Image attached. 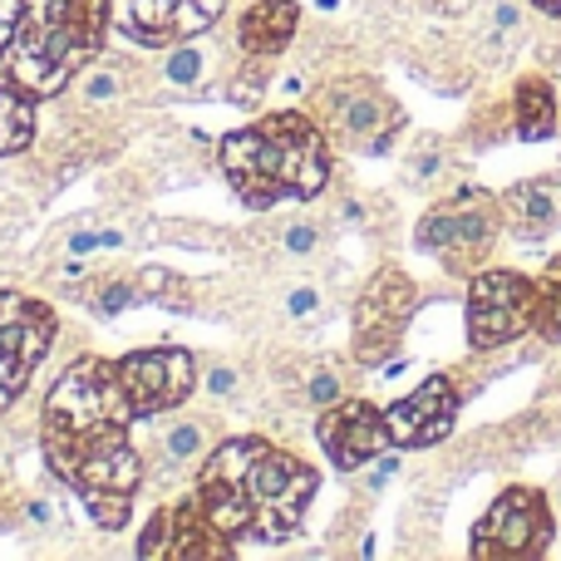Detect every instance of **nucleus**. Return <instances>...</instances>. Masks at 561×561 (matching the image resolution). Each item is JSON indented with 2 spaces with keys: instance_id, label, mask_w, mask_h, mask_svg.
Listing matches in <instances>:
<instances>
[{
  "instance_id": "obj_1",
  "label": "nucleus",
  "mask_w": 561,
  "mask_h": 561,
  "mask_svg": "<svg viewBox=\"0 0 561 561\" xmlns=\"http://www.w3.org/2000/svg\"><path fill=\"white\" fill-rule=\"evenodd\" d=\"M39 448L49 473L84 503L99 533H118L144 488V454L134 448V409L114 359L79 355L59 369L39 404Z\"/></svg>"
},
{
  "instance_id": "obj_2",
  "label": "nucleus",
  "mask_w": 561,
  "mask_h": 561,
  "mask_svg": "<svg viewBox=\"0 0 561 561\" xmlns=\"http://www.w3.org/2000/svg\"><path fill=\"white\" fill-rule=\"evenodd\" d=\"M320 488V473L296 458L290 448H276L272 438H222L197 468V503L213 517L217 533L237 542H290L306 523V507Z\"/></svg>"
},
{
  "instance_id": "obj_3",
  "label": "nucleus",
  "mask_w": 561,
  "mask_h": 561,
  "mask_svg": "<svg viewBox=\"0 0 561 561\" xmlns=\"http://www.w3.org/2000/svg\"><path fill=\"white\" fill-rule=\"evenodd\" d=\"M217 168L227 187L252 213L280 203H316L330 187V138L300 108H276L217 144Z\"/></svg>"
},
{
  "instance_id": "obj_4",
  "label": "nucleus",
  "mask_w": 561,
  "mask_h": 561,
  "mask_svg": "<svg viewBox=\"0 0 561 561\" xmlns=\"http://www.w3.org/2000/svg\"><path fill=\"white\" fill-rule=\"evenodd\" d=\"M108 0H25L20 30L10 39L5 79L30 99H59L75 75L104 49Z\"/></svg>"
},
{
  "instance_id": "obj_5",
  "label": "nucleus",
  "mask_w": 561,
  "mask_h": 561,
  "mask_svg": "<svg viewBox=\"0 0 561 561\" xmlns=\"http://www.w3.org/2000/svg\"><path fill=\"white\" fill-rule=\"evenodd\" d=\"M310 118L345 153H389L409 114L375 75H335L310 89Z\"/></svg>"
},
{
  "instance_id": "obj_6",
  "label": "nucleus",
  "mask_w": 561,
  "mask_h": 561,
  "mask_svg": "<svg viewBox=\"0 0 561 561\" xmlns=\"http://www.w3.org/2000/svg\"><path fill=\"white\" fill-rule=\"evenodd\" d=\"M497 237H503V197H493L488 187L463 183L434 203L414 227V247L428 256H438L448 276H473L488 266Z\"/></svg>"
},
{
  "instance_id": "obj_7",
  "label": "nucleus",
  "mask_w": 561,
  "mask_h": 561,
  "mask_svg": "<svg viewBox=\"0 0 561 561\" xmlns=\"http://www.w3.org/2000/svg\"><path fill=\"white\" fill-rule=\"evenodd\" d=\"M557 542V517L542 488H503L473 527V561H537Z\"/></svg>"
},
{
  "instance_id": "obj_8",
  "label": "nucleus",
  "mask_w": 561,
  "mask_h": 561,
  "mask_svg": "<svg viewBox=\"0 0 561 561\" xmlns=\"http://www.w3.org/2000/svg\"><path fill=\"white\" fill-rule=\"evenodd\" d=\"M537 320V280L507 266H483L468 276V350L497 355L533 335Z\"/></svg>"
},
{
  "instance_id": "obj_9",
  "label": "nucleus",
  "mask_w": 561,
  "mask_h": 561,
  "mask_svg": "<svg viewBox=\"0 0 561 561\" xmlns=\"http://www.w3.org/2000/svg\"><path fill=\"white\" fill-rule=\"evenodd\" d=\"M419 296H424V290H419V280L409 276L404 266H379V272L365 280V290H359V300H355V345H350L355 365L375 369L399 355L404 330L419 310Z\"/></svg>"
},
{
  "instance_id": "obj_10",
  "label": "nucleus",
  "mask_w": 561,
  "mask_h": 561,
  "mask_svg": "<svg viewBox=\"0 0 561 561\" xmlns=\"http://www.w3.org/2000/svg\"><path fill=\"white\" fill-rule=\"evenodd\" d=\"M55 310L25 290H0V414L25 394L30 375L55 350Z\"/></svg>"
},
{
  "instance_id": "obj_11",
  "label": "nucleus",
  "mask_w": 561,
  "mask_h": 561,
  "mask_svg": "<svg viewBox=\"0 0 561 561\" xmlns=\"http://www.w3.org/2000/svg\"><path fill=\"white\" fill-rule=\"evenodd\" d=\"M114 369L134 419H158L168 409H183L197 394V355L183 345L128 350L124 359H114Z\"/></svg>"
},
{
  "instance_id": "obj_12",
  "label": "nucleus",
  "mask_w": 561,
  "mask_h": 561,
  "mask_svg": "<svg viewBox=\"0 0 561 561\" xmlns=\"http://www.w3.org/2000/svg\"><path fill=\"white\" fill-rule=\"evenodd\" d=\"M222 424L207 414H187V409H168L158 414L153 424V444H148V463H144V483L153 478L158 488H178V483H193L197 468L207 463L217 444H222Z\"/></svg>"
},
{
  "instance_id": "obj_13",
  "label": "nucleus",
  "mask_w": 561,
  "mask_h": 561,
  "mask_svg": "<svg viewBox=\"0 0 561 561\" xmlns=\"http://www.w3.org/2000/svg\"><path fill=\"white\" fill-rule=\"evenodd\" d=\"M468 399V385H458V369H438L419 389H409L404 399L385 409L389 444L394 448H434L454 434L458 409Z\"/></svg>"
},
{
  "instance_id": "obj_14",
  "label": "nucleus",
  "mask_w": 561,
  "mask_h": 561,
  "mask_svg": "<svg viewBox=\"0 0 561 561\" xmlns=\"http://www.w3.org/2000/svg\"><path fill=\"white\" fill-rule=\"evenodd\" d=\"M227 0H108V25L144 49L178 45L222 25Z\"/></svg>"
},
{
  "instance_id": "obj_15",
  "label": "nucleus",
  "mask_w": 561,
  "mask_h": 561,
  "mask_svg": "<svg viewBox=\"0 0 561 561\" xmlns=\"http://www.w3.org/2000/svg\"><path fill=\"white\" fill-rule=\"evenodd\" d=\"M69 99H75L79 118H114V114H128V108H138V104H153L158 99L153 65L144 69L128 55H108V49H99V55L75 75Z\"/></svg>"
},
{
  "instance_id": "obj_16",
  "label": "nucleus",
  "mask_w": 561,
  "mask_h": 561,
  "mask_svg": "<svg viewBox=\"0 0 561 561\" xmlns=\"http://www.w3.org/2000/svg\"><path fill=\"white\" fill-rule=\"evenodd\" d=\"M316 444L325 448V458L340 473H359V468H369L379 454L394 448L389 444L385 409L369 404V399H350V394L316 414Z\"/></svg>"
},
{
  "instance_id": "obj_17",
  "label": "nucleus",
  "mask_w": 561,
  "mask_h": 561,
  "mask_svg": "<svg viewBox=\"0 0 561 561\" xmlns=\"http://www.w3.org/2000/svg\"><path fill=\"white\" fill-rule=\"evenodd\" d=\"M138 557L148 561H187V557H237V542L227 533H217L213 517L203 513V503L183 497L168 503L148 517L144 537H138Z\"/></svg>"
},
{
  "instance_id": "obj_18",
  "label": "nucleus",
  "mask_w": 561,
  "mask_h": 561,
  "mask_svg": "<svg viewBox=\"0 0 561 561\" xmlns=\"http://www.w3.org/2000/svg\"><path fill=\"white\" fill-rule=\"evenodd\" d=\"M232 65H222V45H217V25L203 35H187L178 45L158 49L153 84L158 99H213L227 84Z\"/></svg>"
},
{
  "instance_id": "obj_19",
  "label": "nucleus",
  "mask_w": 561,
  "mask_h": 561,
  "mask_svg": "<svg viewBox=\"0 0 561 561\" xmlns=\"http://www.w3.org/2000/svg\"><path fill=\"white\" fill-rule=\"evenodd\" d=\"M300 35L296 0H252L232 25V45L247 59H280Z\"/></svg>"
},
{
  "instance_id": "obj_20",
  "label": "nucleus",
  "mask_w": 561,
  "mask_h": 561,
  "mask_svg": "<svg viewBox=\"0 0 561 561\" xmlns=\"http://www.w3.org/2000/svg\"><path fill=\"white\" fill-rule=\"evenodd\" d=\"M503 227L517 242H547L561 227V173L523 178L503 193Z\"/></svg>"
},
{
  "instance_id": "obj_21",
  "label": "nucleus",
  "mask_w": 561,
  "mask_h": 561,
  "mask_svg": "<svg viewBox=\"0 0 561 561\" xmlns=\"http://www.w3.org/2000/svg\"><path fill=\"white\" fill-rule=\"evenodd\" d=\"M561 128V99L547 75H527L513 89V134L523 144H547Z\"/></svg>"
},
{
  "instance_id": "obj_22",
  "label": "nucleus",
  "mask_w": 561,
  "mask_h": 561,
  "mask_svg": "<svg viewBox=\"0 0 561 561\" xmlns=\"http://www.w3.org/2000/svg\"><path fill=\"white\" fill-rule=\"evenodd\" d=\"M134 280L144 290V306H163V310H178V316H203V280L173 272V266H134Z\"/></svg>"
},
{
  "instance_id": "obj_23",
  "label": "nucleus",
  "mask_w": 561,
  "mask_h": 561,
  "mask_svg": "<svg viewBox=\"0 0 561 561\" xmlns=\"http://www.w3.org/2000/svg\"><path fill=\"white\" fill-rule=\"evenodd\" d=\"M252 389V369L232 355H197V399L207 409H242Z\"/></svg>"
},
{
  "instance_id": "obj_24",
  "label": "nucleus",
  "mask_w": 561,
  "mask_h": 561,
  "mask_svg": "<svg viewBox=\"0 0 561 561\" xmlns=\"http://www.w3.org/2000/svg\"><path fill=\"white\" fill-rule=\"evenodd\" d=\"M79 306L94 310L99 320H118L134 306H144V290H138L134 272H118V266L108 272V266H99V272L79 286Z\"/></svg>"
},
{
  "instance_id": "obj_25",
  "label": "nucleus",
  "mask_w": 561,
  "mask_h": 561,
  "mask_svg": "<svg viewBox=\"0 0 561 561\" xmlns=\"http://www.w3.org/2000/svg\"><path fill=\"white\" fill-rule=\"evenodd\" d=\"M39 114L35 99L25 89H15L10 79H0V158H20L25 148H35Z\"/></svg>"
},
{
  "instance_id": "obj_26",
  "label": "nucleus",
  "mask_w": 561,
  "mask_h": 561,
  "mask_svg": "<svg viewBox=\"0 0 561 561\" xmlns=\"http://www.w3.org/2000/svg\"><path fill=\"white\" fill-rule=\"evenodd\" d=\"M272 247H276L280 262H290V266H310V262H320V256L330 252V227H325V217L300 213V217H290V222H280V227H276Z\"/></svg>"
},
{
  "instance_id": "obj_27",
  "label": "nucleus",
  "mask_w": 561,
  "mask_h": 561,
  "mask_svg": "<svg viewBox=\"0 0 561 561\" xmlns=\"http://www.w3.org/2000/svg\"><path fill=\"white\" fill-rule=\"evenodd\" d=\"M325 310H330V296L320 280L296 276V280H280L276 286V316L286 320V325H320Z\"/></svg>"
},
{
  "instance_id": "obj_28",
  "label": "nucleus",
  "mask_w": 561,
  "mask_h": 561,
  "mask_svg": "<svg viewBox=\"0 0 561 561\" xmlns=\"http://www.w3.org/2000/svg\"><path fill=\"white\" fill-rule=\"evenodd\" d=\"M15 527L20 537H65L69 523H65V507H59V497L49 493H20L15 497Z\"/></svg>"
},
{
  "instance_id": "obj_29",
  "label": "nucleus",
  "mask_w": 561,
  "mask_h": 561,
  "mask_svg": "<svg viewBox=\"0 0 561 561\" xmlns=\"http://www.w3.org/2000/svg\"><path fill=\"white\" fill-rule=\"evenodd\" d=\"M350 394V379H345V369L335 365V359H310L306 369H300V404L306 409H330V404H340V399Z\"/></svg>"
},
{
  "instance_id": "obj_30",
  "label": "nucleus",
  "mask_w": 561,
  "mask_h": 561,
  "mask_svg": "<svg viewBox=\"0 0 561 561\" xmlns=\"http://www.w3.org/2000/svg\"><path fill=\"white\" fill-rule=\"evenodd\" d=\"M537 280V320H533V335L547 340V345H561V256L547 262Z\"/></svg>"
},
{
  "instance_id": "obj_31",
  "label": "nucleus",
  "mask_w": 561,
  "mask_h": 561,
  "mask_svg": "<svg viewBox=\"0 0 561 561\" xmlns=\"http://www.w3.org/2000/svg\"><path fill=\"white\" fill-rule=\"evenodd\" d=\"M448 178V144L444 138H419L404 158V183L409 187H444Z\"/></svg>"
},
{
  "instance_id": "obj_32",
  "label": "nucleus",
  "mask_w": 561,
  "mask_h": 561,
  "mask_svg": "<svg viewBox=\"0 0 561 561\" xmlns=\"http://www.w3.org/2000/svg\"><path fill=\"white\" fill-rule=\"evenodd\" d=\"M158 242L193 247V252H217V247H227V237L203 222H187V217H168V222H158Z\"/></svg>"
},
{
  "instance_id": "obj_33",
  "label": "nucleus",
  "mask_w": 561,
  "mask_h": 561,
  "mask_svg": "<svg viewBox=\"0 0 561 561\" xmlns=\"http://www.w3.org/2000/svg\"><path fill=\"white\" fill-rule=\"evenodd\" d=\"M523 20H527L523 0H497V5L488 10V39H493L497 49L517 45V35H523Z\"/></svg>"
},
{
  "instance_id": "obj_34",
  "label": "nucleus",
  "mask_w": 561,
  "mask_h": 561,
  "mask_svg": "<svg viewBox=\"0 0 561 561\" xmlns=\"http://www.w3.org/2000/svg\"><path fill=\"white\" fill-rule=\"evenodd\" d=\"M20 15H25V0H0V55H5L10 39H15Z\"/></svg>"
},
{
  "instance_id": "obj_35",
  "label": "nucleus",
  "mask_w": 561,
  "mask_h": 561,
  "mask_svg": "<svg viewBox=\"0 0 561 561\" xmlns=\"http://www.w3.org/2000/svg\"><path fill=\"white\" fill-rule=\"evenodd\" d=\"M20 217H25V207H15V203H5V197H0V252H5V247L15 242V232L25 227Z\"/></svg>"
},
{
  "instance_id": "obj_36",
  "label": "nucleus",
  "mask_w": 561,
  "mask_h": 561,
  "mask_svg": "<svg viewBox=\"0 0 561 561\" xmlns=\"http://www.w3.org/2000/svg\"><path fill=\"white\" fill-rule=\"evenodd\" d=\"M533 10H542V15H561V0H527Z\"/></svg>"
},
{
  "instance_id": "obj_37",
  "label": "nucleus",
  "mask_w": 561,
  "mask_h": 561,
  "mask_svg": "<svg viewBox=\"0 0 561 561\" xmlns=\"http://www.w3.org/2000/svg\"><path fill=\"white\" fill-rule=\"evenodd\" d=\"M552 379H557V385H561V369H557V375H552Z\"/></svg>"
}]
</instances>
